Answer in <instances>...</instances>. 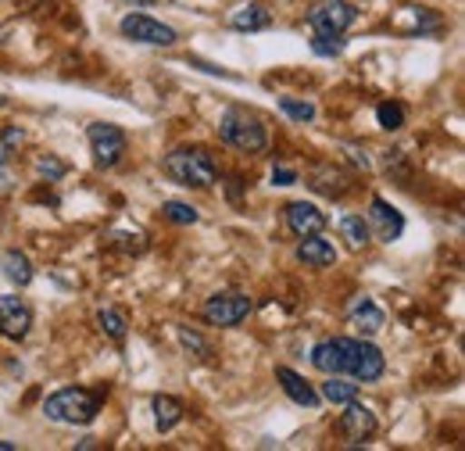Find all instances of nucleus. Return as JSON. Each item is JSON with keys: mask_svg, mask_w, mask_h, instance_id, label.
Wrapping results in <instances>:
<instances>
[{"mask_svg": "<svg viewBox=\"0 0 465 451\" xmlns=\"http://www.w3.org/2000/svg\"><path fill=\"white\" fill-rule=\"evenodd\" d=\"M341 236L348 240L354 251H361V247H369L372 229H369V223L361 215H348V219H341Z\"/></svg>", "mask_w": 465, "mask_h": 451, "instance_id": "obj_22", "label": "nucleus"}, {"mask_svg": "<svg viewBox=\"0 0 465 451\" xmlns=\"http://www.w3.org/2000/svg\"><path fill=\"white\" fill-rule=\"evenodd\" d=\"M308 186H312L315 194H326V197H344L351 179L341 169H333V165H315L312 175H308Z\"/></svg>", "mask_w": 465, "mask_h": 451, "instance_id": "obj_17", "label": "nucleus"}, {"mask_svg": "<svg viewBox=\"0 0 465 451\" xmlns=\"http://www.w3.org/2000/svg\"><path fill=\"white\" fill-rule=\"evenodd\" d=\"M162 215L175 226H193L197 219H201V215H197V208H193V205H186V201H165V205H162Z\"/></svg>", "mask_w": 465, "mask_h": 451, "instance_id": "obj_24", "label": "nucleus"}, {"mask_svg": "<svg viewBox=\"0 0 465 451\" xmlns=\"http://www.w3.org/2000/svg\"><path fill=\"white\" fill-rule=\"evenodd\" d=\"M312 55H319V57L344 55V40H341V36H322V33H315V40H312Z\"/></svg>", "mask_w": 465, "mask_h": 451, "instance_id": "obj_27", "label": "nucleus"}, {"mask_svg": "<svg viewBox=\"0 0 465 451\" xmlns=\"http://www.w3.org/2000/svg\"><path fill=\"white\" fill-rule=\"evenodd\" d=\"M348 319H351V326H358L361 334H380V330H383V323H387L383 308H376L365 294H358V297L348 305Z\"/></svg>", "mask_w": 465, "mask_h": 451, "instance_id": "obj_15", "label": "nucleus"}, {"mask_svg": "<svg viewBox=\"0 0 465 451\" xmlns=\"http://www.w3.org/2000/svg\"><path fill=\"white\" fill-rule=\"evenodd\" d=\"M104 405V391H86V387H64L58 395L44 401V416L51 423H64V426H90L97 419Z\"/></svg>", "mask_w": 465, "mask_h": 451, "instance_id": "obj_2", "label": "nucleus"}, {"mask_svg": "<svg viewBox=\"0 0 465 451\" xmlns=\"http://www.w3.org/2000/svg\"><path fill=\"white\" fill-rule=\"evenodd\" d=\"M15 144H22V129H4V147H15Z\"/></svg>", "mask_w": 465, "mask_h": 451, "instance_id": "obj_30", "label": "nucleus"}, {"mask_svg": "<svg viewBox=\"0 0 465 451\" xmlns=\"http://www.w3.org/2000/svg\"><path fill=\"white\" fill-rule=\"evenodd\" d=\"M297 258H301L304 266H312V269H326V266L337 262V251H333V244H330L326 236L308 233V236H301V244H297Z\"/></svg>", "mask_w": 465, "mask_h": 451, "instance_id": "obj_14", "label": "nucleus"}, {"mask_svg": "<svg viewBox=\"0 0 465 451\" xmlns=\"http://www.w3.org/2000/svg\"><path fill=\"white\" fill-rule=\"evenodd\" d=\"M369 229H376V236L383 244H394L405 233V215L387 197H372V205H369Z\"/></svg>", "mask_w": 465, "mask_h": 451, "instance_id": "obj_11", "label": "nucleus"}, {"mask_svg": "<svg viewBox=\"0 0 465 451\" xmlns=\"http://www.w3.org/2000/svg\"><path fill=\"white\" fill-rule=\"evenodd\" d=\"M36 172H40V175H47V179L54 183V179L64 175V162H58V158H51V155H47V158H40V162H36Z\"/></svg>", "mask_w": 465, "mask_h": 451, "instance_id": "obj_28", "label": "nucleus"}, {"mask_svg": "<svg viewBox=\"0 0 465 451\" xmlns=\"http://www.w3.org/2000/svg\"><path fill=\"white\" fill-rule=\"evenodd\" d=\"M165 175L179 186L208 190L219 183V165L204 147H175L173 155H165Z\"/></svg>", "mask_w": 465, "mask_h": 451, "instance_id": "obj_3", "label": "nucleus"}, {"mask_svg": "<svg viewBox=\"0 0 465 451\" xmlns=\"http://www.w3.org/2000/svg\"><path fill=\"white\" fill-rule=\"evenodd\" d=\"M354 22H358V7L348 0H315L308 11L312 33H322V36H344Z\"/></svg>", "mask_w": 465, "mask_h": 451, "instance_id": "obj_5", "label": "nucleus"}, {"mask_svg": "<svg viewBox=\"0 0 465 451\" xmlns=\"http://www.w3.org/2000/svg\"><path fill=\"white\" fill-rule=\"evenodd\" d=\"M287 215V229L293 236H308V233H322L326 229V212H319L312 201H291L283 208Z\"/></svg>", "mask_w": 465, "mask_h": 451, "instance_id": "obj_12", "label": "nucleus"}, {"mask_svg": "<svg viewBox=\"0 0 465 451\" xmlns=\"http://www.w3.org/2000/svg\"><path fill=\"white\" fill-rule=\"evenodd\" d=\"M312 366L322 376H351L354 384H376L387 373V358L376 344L358 337H330L312 347Z\"/></svg>", "mask_w": 465, "mask_h": 451, "instance_id": "obj_1", "label": "nucleus"}, {"mask_svg": "<svg viewBox=\"0 0 465 451\" xmlns=\"http://www.w3.org/2000/svg\"><path fill=\"white\" fill-rule=\"evenodd\" d=\"M201 316H204V323H208V326L232 330V326H240V323L251 316V297H247V294H240V290H223V294H212Z\"/></svg>", "mask_w": 465, "mask_h": 451, "instance_id": "obj_7", "label": "nucleus"}, {"mask_svg": "<svg viewBox=\"0 0 465 451\" xmlns=\"http://www.w3.org/2000/svg\"><path fill=\"white\" fill-rule=\"evenodd\" d=\"M276 380H280V387H283V395L291 397L293 405H301V408H315L322 397L312 391V384L301 376V373H293V369H287V366H280L276 369Z\"/></svg>", "mask_w": 465, "mask_h": 451, "instance_id": "obj_16", "label": "nucleus"}, {"mask_svg": "<svg viewBox=\"0 0 465 451\" xmlns=\"http://www.w3.org/2000/svg\"><path fill=\"white\" fill-rule=\"evenodd\" d=\"M86 140H90V151H94V162L101 169H115L125 155V133L118 129L115 122H94L86 129Z\"/></svg>", "mask_w": 465, "mask_h": 451, "instance_id": "obj_8", "label": "nucleus"}, {"mask_svg": "<svg viewBox=\"0 0 465 451\" xmlns=\"http://www.w3.org/2000/svg\"><path fill=\"white\" fill-rule=\"evenodd\" d=\"M376 430H380L376 412L369 405H361L358 397H351L348 405H344V412H341V434L348 437L351 445H365Z\"/></svg>", "mask_w": 465, "mask_h": 451, "instance_id": "obj_9", "label": "nucleus"}, {"mask_svg": "<svg viewBox=\"0 0 465 451\" xmlns=\"http://www.w3.org/2000/svg\"><path fill=\"white\" fill-rule=\"evenodd\" d=\"M125 4H154V0H125Z\"/></svg>", "mask_w": 465, "mask_h": 451, "instance_id": "obj_33", "label": "nucleus"}, {"mask_svg": "<svg viewBox=\"0 0 465 451\" xmlns=\"http://www.w3.org/2000/svg\"><path fill=\"white\" fill-rule=\"evenodd\" d=\"M280 112L287 115L291 122H312L315 118V105L312 101H297V97H280Z\"/></svg>", "mask_w": 465, "mask_h": 451, "instance_id": "obj_26", "label": "nucleus"}, {"mask_svg": "<svg viewBox=\"0 0 465 451\" xmlns=\"http://www.w3.org/2000/svg\"><path fill=\"white\" fill-rule=\"evenodd\" d=\"M0 266H4V276L15 283V286H29L33 283V262L22 251H4Z\"/></svg>", "mask_w": 465, "mask_h": 451, "instance_id": "obj_19", "label": "nucleus"}, {"mask_svg": "<svg viewBox=\"0 0 465 451\" xmlns=\"http://www.w3.org/2000/svg\"><path fill=\"white\" fill-rule=\"evenodd\" d=\"M272 183H276V186H293V183H297V172L276 165V169H272Z\"/></svg>", "mask_w": 465, "mask_h": 451, "instance_id": "obj_29", "label": "nucleus"}, {"mask_svg": "<svg viewBox=\"0 0 465 451\" xmlns=\"http://www.w3.org/2000/svg\"><path fill=\"white\" fill-rule=\"evenodd\" d=\"M4 158H7V155L0 151V190H7V186H11V172H7V162H4Z\"/></svg>", "mask_w": 465, "mask_h": 451, "instance_id": "obj_31", "label": "nucleus"}, {"mask_svg": "<svg viewBox=\"0 0 465 451\" xmlns=\"http://www.w3.org/2000/svg\"><path fill=\"white\" fill-rule=\"evenodd\" d=\"M118 33H122L125 40L147 44V47H173L175 40H179V33H175L173 25H165V22L151 18V15H140V11L125 15V18L118 22Z\"/></svg>", "mask_w": 465, "mask_h": 451, "instance_id": "obj_6", "label": "nucleus"}, {"mask_svg": "<svg viewBox=\"0 0 465 451\" xmlns=\"http://www.w3.org/2000/svg\"><path fill=\"white\" fill-rule=\"evenodd\" d=\"M0 451H15V445L11 441H0Z\"/></svg>", "mask_w": 465, "mask_h": 451, "instance_id": "obj_32", "label": "nucleus"}, {"mask_svg": "<svg viewBox=\"0 0 465 451\" xmlns=\"http://www.w3.org/2000/svg\"><path fill=\"white\" fill-rule=\"evenodd\" d=\"M326 401H333V405H348L351 397H358V384L351 380V376H330L326 384H322V395Z\"/></svg>", "mask_w": 465, "mask_h": 451, "instance_id": "obj_21", "label": "nucleus"}, {"mask_svg": "<svg viewBox=\"0 0 465 451\" xmlns=\"http://www.w3.org/2000/svg\"><path fill=\"white\" fill-rule=\"evenodd\" d=\"M219 136H223V144H230V147L243 151V155H262L269 147L265 122L254 112L240 108V105H230L223 112V118H219Z\"/></svg>", "mask_w": 465, "mask_h": 451, "instance_id": "obj_4", "label": "nucleus"}, {"mask_svg": "<svg viewBox=\"0 0 465 451\" xmlns=\"http://www.w3.org/2000/svg\"><path fill=\"white\" fill-rule=\"evenodd\" d=\"M33 326V312L18 294H4L0 297V337L7 340H25Z\"/></svg>", "mask_w": 465, "mask_h": 451, "instance_id": "obj_10", "label": "nucleus"}, {"mask_svg": "<svg viewBox=\"0 0 465 451\" xmlns=\"http://www.w3.org/2000/svg\"><path fill=\"white\" fill-rule=\"evenodd\" d=\"M175 337L183 344V351H190L193 358H201V362H208L212 358V344L201 337L197 330H186V326H175Z\"/></svg>", "mask_w": 465, "mask_h": 451, "instance_id": "obj_23", "label": "nucleus"}, {"mask_svg": "<svg viewBox=\"0 0 465 451\" xmlns=\"http://www.w3.org/2000/svg\"><path fill=\"white\" fill-rule=\"evenodd\" d=\"M151 408H154V426H158V434H173L175 426L183 423V401H179V397L154 395Z\"/></svg>", "mask_w": 465, "mask_h": 451, "instance_id": "obj_18", "label": "nucleus"}, {"mask_svg": "<svg viewBox=\"0 0 465 451\" xmlns=\"http://www.w3.org/2000/svg\"><path fill=\"white\" fill-rule=\"evenodd\" d=\"M230 25L236 33H262V29L272 25V11H269L265 4H258V0H247V4L232 7Z\"/></svg>", "mask_w": 465, "mask_h": 451, "instance_id": "obj_13", "label": "nucleus"}, {"mask_svg": "<svg viewBox=\"0 0 465 451\" xmlns=\"http://www.w3.org/2000/svg\"><path fill=\"white\" fill-rule=\"evenodd\" d=\"M376 122H380V129L394 133V129L405 125V108L394 105V101H383V105H376Z\"/></svg>", "mask_w": 465, "mask_h": 451, "instance_id": "obj_25", "label": "nucleus"}, {"mask_svg": "<svg viewBox=\"0 0 465 451\" xmlns=\"http://www.w3.org/2000/svg\"><path fill=\"white\" fill-rule=\"evenodd\" d=\"M97 326H101L104 337H112L115 344H122L125 334H129V323H125V316H122L118 308H101V312H97Z\"/></svg>", "mask_w": 465, "mask_h": 451, "instance_id": "obj_20", "label": "nucleus"}]
</instances>
